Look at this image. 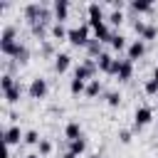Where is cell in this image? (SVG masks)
<instances>
[{"label": "cell", "mask_w": 158, "mask_h": 158, "mask_svg": "<svg viewBox=\"0 0 158 158\" xmlns=\"http://www.w3.org/2000/svg\"><path fill=\"white\" fill-rule=\"evenodd\" d=\"M25 20L30 22V27H32V25H37V22H44V25H49V22L54 20V12H52L47 5L30 2V5H25Z\"/></svg>", "instance_id": "cell-1"}, {"label": "cell", "mask_w": 158, "mask_h": 158, "mask_svg": "<svg viewBox=\"0 0 158 158\" xmlns=\"http://www.w3.org/2000/svg\"><path fill=\"white\" fill-rule=\"evenodd\" d=\"M89 40H91V27H89V22H81V25L72 27L69 35H67V42H69L72 47H86Z\"/></svg>", "instance_id": "cell-2"}, {"label": "cell", "mask_w": 158, "mask_h": 158, "mask_svg": "<svg viewBox=\"0 0 158 158\" xmlns=\"http://www.w3.org/2000/svg\"><path fill=\"white\" fill-rule=\"evenodd\" d=\"M96 74H99V67H96V59H84L81 64H77V69H74V79H81V81H91V79H96Z\"/></svg>", "instance_id": "cell-3"}, {"label": "cell", "mask_w": 158, "mask_h": 158, "mask_svg": "<svg viewBox=\"0 0 158 158\" xmlns=\"http://www.w3.org/2000/svg\"><path fill=\"white\" fill-rule=\"evenodd\" d=\"M86 22H89V27H91V30L106 22V15H104V10H101V5H99V2H91V5L86 7Z\"/></svg>", "instance_id": "cell-4"}, {"label": "cell", "mask_w": 158, "mask_h": 158, "mask_svg": "<svg viewBox=\"0 0 158 158\" xmlns=\"http://www.w3.org/2000/svg\"><path fill=\"white\" fill-rule=\"evenodd\" d=\"M47 91H49V84H47V79H42V77H35V79L30 81V86H27L30 99H44Z\"/></svg>", "instance_id": "cell-5"}, {"label": "cell", "mask_w": 158, "mask_h": 158, "mask_svg": "<svg viewBox=\"0 0 158 158\" xmlns=\"http://www.w3.org/2000/svg\"><path fill=\"white\" fill-rule=\"evenodd\" d=\"M151 121H153V109H151V106H138L136 114H133V126H136V131H141V128L148 126Z\"/></svg>", "instance_id": "cell-6"}, {"label": "cell", "mask_w": 158, "mask_h": 158, "mask_svg": "<svg viewBox=\"0 0 158 158\" xmlns=\"http://www.w3.org/2000/svg\"><path fill=\"white\" fill-rule=\"evenodd\" d=\"M0 138H2V143L5 146H17L20 143V138H25V133L20 131V126H10V128H2V133H0Z\"/></svg>", "instance_id": "cell-7"}, {"label": "cell", "mask_w": 158, "mask_h": 158, "mask_svg": "<svg viewBox=\"0 0 158 158\" xmlns=\"http://www.w3.org/2000/svg\"><path fill=\"white\" fill-rule=\"evenodd\" d=\"M143 54H146V42H143V40H133V42L128 44V49H126V59H131V62L141 59Z\"/></svg>", "instance_id": "cell-8"}, {"label": "cell", "mask_w": 158, "mask_h": 158, "mask_svg": "<svg viewBox=\"0 0 158 158\" xmlns=\"http://www.w3.org/2000/svg\"><path fill=\"white\" fill-rule=\"evenodd\" d=\"M52 12H54V22H64L69 15V2L67 0H54L52 2Z\"/></svg>", "instance_id": "cell-9"}, {"label": "cell", "mask_w": 158, "mask_h": 158, "mask_svg": "<svg viewBox=\"0 0 158 158\" xmlns=\"http://www.w3.org/2000/svg\"><path fill=\"white\" fill-rule=\"evenodd\" d=\"M69 64H72V54L69 52H57V57H54V72L64 74L69 69Z\"/></svg>", "instance_id": "cell-10"}, {"label": "cell", "mask_w": 158, "mask_h": 158, "mask_svg": "<svg viewBox=\"0 0 158 158\" xmlns=\"http://www.w3.org/2000/svg\"><path fill=\"white\" fill-rule=\"evenodd\" d=\"M114 54H109V52H101L99 57H96V67H99V72H104V74H111V67H114Z\"/></svg>", "instance_id": "cell-11"}, {"label": "cell", "mask_w": 158, "mask_h": 158, "mask_svg": "<svg viewBox=\"0 0 158 158\" xmlns=\"http://www.w3.org/2000/svg\"><path fill=\"white\" fill-rule=\"evenodd\" d=\"M116 77H118V81H128V79L133 77V62H131V59H121Z\"/></svg>", "instance_id": "cell-12"}, {"label": "cell", "mask_w": 158, "mask_h": 158, "mask_svg": "<svg viewBox=\"0 0 158 158\" xmlns=\"http://www.w3.org/2000/svg\"><path fill=\"white\" fill-rule=\"evenodd\" d=\"M128 7H131V12H136V15H141V12H153V2H148V0H131Z\"/></svg>", "instance_id": "cell-13"}, {"label": "cell", "mask_w": 158, "mask_h": 158, "mask_svg": "<svg viewBox=\"0 0 158 158\" xmlns=\"http://www.w3.org/2000/svg\"><path fill=\"white\" fill-rule=\"evenodd\" d=\"M91 32H94V37H96L99 42H109V40H111V35H114V30L109 27V22H104V25H99V27H94Z\"/></svg>", "instance_id": "cell-14"}, {"label": "cell", "mask_w": 158, "mask_h": 158, "mask_svg": "<svg viewBox=\"0 0 158 158\" xmlns=\"http://www.w3.org/2000/svg\"><path fill=\"white\" fill-rule=\"evenodd\" d=\"M84 49H86V54H89V59H96V57H99V54L104 52V42H99L96 37H91V40H89V44H86Z\"/></svg>", "instance_id": "cell-15"}, {"label": "cell", "mask_w": 158, "mask_h": 158, "mask_svg": "<svg viewBox=\"0 0 158 158\" xmlns=\"http://www.w3.org/2000/svg\"><path fill=\"white\" fill-rule=\"evenodd\" d=\"M101 94H104V84H101V79H91V81L86 84V94H84V96L96 99V96H101Z\"/></svg>", "instance_id": "cell-16"}, {"label": "cell", "mask_w": 158, "mask_h": 158, "mask_svg": "<svg viewBox=\"0 0 158 158\" xmlns=\"http://www.w3.org/2000/svg\"><path fill=\"white\" fill-rule=\"evenodd\" d=\"M64 138H67V141H77V138H81V126H79L77 121H69V123L64 126Z\"/></svg>", "instance_id": "cell-17"}, {"label": "cell", "mask_w": 158, "mask_h": 158, "mask_svg": "<svg viewBox=\"0 0 158 158\" xmlns=\"http://www.w3.org/2000/svg\"><path fill=\"white\" fill-rule=\"evenodd\" d=\"M15 64H27L30 62V49H27V44H22V42H17V49H15Z\"/></svg>", "instance_id": "cell-18"}, {"label": "cell", "mask_w": 158, "mask_h": 158, "mask_svg": "<svg viewBox=\"0 0 158 158\" xmlns=\"http://www.w3.org/2000/svg\"><path fill=\"white\" fill-rule=\"evenodd\" d=\"M67 143H69V146H67V151H69V153H74L77 158L86 151V138H84V136H81V138H77V141H67Z\"/></svg>", "instance_id": "cell-19"}, {"label": "cell", "mask_w": 158, "mask_h": 158, "mask_svg": "<svg viewBox=\"0 0 158 158\" xmlns=\"http://www.w3.org/2000/svg\"><path fill=\"white\" fill-rule=\"evenodd\" d=\"M30 30H32V35H35V37H37L40 42H47L44 37L49 35V30H52V25H44V22H37V25H32Z\"/></svg>", "instance_id": "cell-20"}, {"label": "cell", "mask_w": 158, "mask_h": 158, "mask_svg": "<svg viewBox=\"0 0 158 158\" xmlns=\"http://www.w3.org/2000/svg\"><path fill=\"white\" fill-rule=\"evenodd\" d=\"M109 44H111V49H116V52L128 49V42H126V37H123L121 32H114V35H111V40H109Z\"/></svg>", "instance_id": "cell-21"}, {"label": "cell", "mask_w": 158, "mask_h": 158, "mask_svg": "<svg viewBox=\"0 0 158 158\" xmlns=\"http://www.w3.org/2000/svg\"><path fill=\"white\" fill-rule=\"evenodd\" d=\"M2 96H5V101H7V104H17V101H20V96H22V86H20V81H17L12 89H7Z\"/></svg>", "instance_id": "cell-22"}, {"label": "cell", "mask_w": 158, "mask_h": 158, "mask_svg": "<svg viewBox=\"0 0 158 158\" xmlns=\"http://www.w3.org/2000/svg\"><path fill=\"white\" fill-rule=\"evenodd\" d=\"M49 35H52L54 40H67L69 30L64 27V22H52V30H49Z\"/></svg>", "instance_id": "cell-23"}, {"label": "cell", "mask_w": 158, "mask_h": 158, "mask_svg": "<svg viewBox=\"0 0 158 158\" xmlns=\"http://www.w3.org/2000/svg\"><path fill=\"white\" fill-rule=\"evenodd\" d=\"M69 94H72V96L86 94V81H81V79H74V77H72V81H69Z\"/></svg>", "instance_id": "cell-24"}, {"label": "cell", "mask_w": 158, "mask_h": 158, "mask_svg": "<svg viewBox=\"0 0 158 158\" xmlns=\"http://www.w3.org/2000/svg\"><path fill=\"white\" fill-rule=\"evenodd\" d=\"M156 35H158V27L146 22V27H143V32H141V37H138V40H143V42H151V40H156Z\"/></svg>", "instance_id": "cell-25"}, {"label": "cell", "mask_w": 158, "mask_h": 158, "mask_svg": "<svg viewBox=\"0 0 158 158\" xmlns=\"http://www.w3.org/2000/svg\"><path fill=\"white\" fill-rule=\"evenodd\" d=\"M0 42H17V30L12 25H7L2 30V35H0Z\"/></svg>", "instance_id": "cell-26"}, {"label": "cell", "mask_w": 158, "mask_h": 158, "mask_svg": "<svg viewBox=\"0 0 158 158\" xmlns=\"http://www.w3.org/2000/svg\"><path fill=\"white\" fill-rule=\"evenodd\" d=\"M15 84H17V79H15L12 74H7V72H5L2 77H0V89H2V94H5L7 89H12Z\"/></svg>", "instance_id": "cell-27"}, {"label": "cell", "mask_w": 158, "mask_h": 158, "mask_svg": "<svg viewBox=\"0 0 158 158\" xmlns=\"http://www.w3.org/2000/svg\"><path fill=\"white\" fill-rule=\"evenodd\" d=\"M106 22L114 25V27H118V25L123 22V10H111V15L106 17Z\"/></svg>", "instance_id": "cell-28"}, {"label": "cell", "mask_w": 158, "mask_h": 158, "mask_svg": "<svg viewBox=\"0 0 158 158\" xmlns=\"http://www.w3.org/2000/svg\"><path fill=\"white\" fill-rule=\"evenodd\" d=\"M104 99H106V104H109L111 109H116V106L121 104V94H118V91H106Z\"/></svg>", "instance_id": "cell-29"}, {"label": "cell", "mask_w": 158, "mask_h": 158, "mask_svg": "<svg viewBox=\"0 0 158 158\" xmlns=\"http://www.w3.org/2000/svg\"><path fill=\"white\" fill-rule=\"evenodd\" d=\"M42 138H40V133L32 128V131H25V138H22V143H27V146H37Z\"/></svg>", "instance_id": "cell-30"}, {"label": "cell", "mask_w": 158, "mask_h": 158, "mask_svg": "<svg viewBox=\"0 0 158 158\" xmlns=\"http://www.w3.org/2000/svg\"><path fill=\"white\" fill-rule=\"evenodd\" d=\"M143 91H146L148 96H156V94H158V79H153V77H151V79H146Z\"/></svg>", "instance_id": "cell-31"}, {"label": "cell", "mask_w": 158, "mask_h": 158, "mask_svg": "<svg viewBox=\"0 0 158 158\" xmlns=\"http://www.w3.org/2000/svg\"><path fill=\"white\" fill-rule=\"evenodd\" d=\"M37 148H40V156H42V158H44V156H49V153H52V143H49V141H47V138H42V141H40V143H37Z\"/></svg>", "instance_id": "cell-32"}, {"label": "cell", "mask_w": 158, "mask_h": 158, "mask_svg": "<svg viewBox=\"0 0 158 158\" xmlns=\"http://www.w3.org/2000/svg\"><path fill=\"white\" fill-rule=\"evenodd\" d=\"M131 138H133V133H131V131H126V128H121V131H118V141H121L123 146H128V143H131Z\"/></svg>", "instance_id": "cell-33"}, {"label": "cell", "mask_w": 158, "mask_h": 158, "mask_svg": "<svg viewBox=\"0 0 158 158\" xmlns=\"http://www.w3.org/2000/svg\"><path fill=\"white\" fill-rule=\"evenodd\" d=\"M111 7H114V10H123V7H126V2H123V0H114V2H111Z\"/></svg>", "instance_id": "cell-34"}, {"label": "cell", "mask_w": 158, "mask_h": 158, "mask_svg": "<svg viewBox=\"0 0 158 158\" xmlns=\"http://www.w3.org/2000/svg\"><path fill=\"white\" fill-rule=\"evenodd\" d=\"M42 52H44V54H54V49H52V44H49V42H44V44H42ZM54 57H57V54H54Z\"/></svg>", "instance_id": "cell-35"}, {"label": "cell", "mask_w": 158, "mask_h": 158, "mask_svg": "<svg viewBox=\"0 0 158 158\" xmlns=\"http://www.w3.org/2000/svg\"><path fill=\"white\" fill-rule=\"evenodd\" d=\"M62 158H77V156H74V153H69V151H64V153H62Z\"/></svg>", "instance_id": "cell-36"}, {"label": "cell", "mask_w": 158, "mask_h": 158, "mask_svg": "<svg viewBox=\"0 0 158 158\" xmlns=\"http://www.w3.org/2000/svg\"><path fill=\"white\" fill-rule=\"evenodd\" d=\"M25 158H42L40 153H30V156H25Z\"/></svg>", "instance_id": "cell-37"}, {"label": "cell", "mask_w": 158, "mask_h": 158, "mask_svg": "<svg viewBox=\"0 0 158 158\" xmlns=\"http://www.w3.org/2000/svg\"><path fill=\"white\" fill-rule=\"evenodd\" d=\"M89 158H104V156H101V153H91Z\"/></svg>", "instance_id": "cell-38"}, {"label": "cell", "mask_w": 158, "mask_h": 158, "mask_svg": "<svg viewBox=\"0 0 158 158\" xmlns=\"http://www.w3.org/2000/svg\"><path fill=\"white\" fill-rule=\"evenodd\" d=\"M153 79H158V67H156V69H153Z\"/></svg>", "instance_id": "cell-39"}]
</instances>
